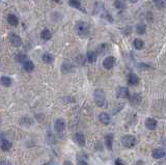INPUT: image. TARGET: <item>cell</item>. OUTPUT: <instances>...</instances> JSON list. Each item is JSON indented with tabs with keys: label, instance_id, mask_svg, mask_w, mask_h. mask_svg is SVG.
<instances>
[{
	"label": "cell",
	"instance_id": "1",
	"mask_svg": "<svg viewBox=\"0 0 166 165\" xmlns=\"http://www.w3.org/2000/svg\"><path fill=\"white\" fill-rule=\"evenodd\" d=\"M75 29L80 36H86L89 33V25L84 21H79L76 23Z\"/></svg>",
	"mask_w": 166,
	"mask_h": 165
},
{
	"label": "cell",
	"instance_id": "2",
	"mask_svg": "<svg viewBox=\"0 0 166 165\" xmlns=\"http://www.w3.org/2000/svg\"><path fill=\"white\" fill-rule=\"evenodd\" d=\"M94 102L99 107H104L106 105V98L105 93L102 89H96L94 93Z\"/></svg>",
	"mask_w": 166,
	"mask_h": 165
},
{
	"label": "cell",
	"instance_id": "3",
	"mask_svg": "<svg viewBox=\"0 0 166 165\" xmlns=\"http://www.w3.org/2000/svg\"><path fill=\"white\" fill-rule=\"evenodd\" d=\"M121 144H123L125 147H128V149L133 147L136 144V138L134 137V136H132V135L123 136L121 139Z\"/></svg>",
	"mask_w": 166,
	"mask_h": 165
},
{
	"label": "cell",
	"instance_id": "4",
	"mask_svg": "<svg viewBox=\"0 0 166 165\" xmlns=\"http://www.w3.org/2000/svg\"><path fill=\"white\" fill-rule=\"evenodd\" d=\"M115 57L113 56H107L105 59L103 60V66L105 68L106 70H110L113 68V66L115 64Z\"/></svg>",
	"mask_w": 166,
	"mask_h": 165
},
{
	"label": "cell",
	"instance_id": "5",
	"mask_svg": "<svg viewBox=\"0 0 166 165\" xmlns=\"http://www.w3.org/2000/svg\"><path fill=\"white\" fill-rule=\"evenodd\" d=\"M117 98L119 99H129L130 97V91H129V88L128 87L121 86L117 89V93H116Z\"/></svg>",
	"mask_w": 166,
	"mask_h": 165
},
{
	"label": "cell",
	"instance_id": "6",
	"mask_svg": "<svg viewBox=\"0 0 166 165\" xmlns=\"http://www.w3.org/2000/svg\"><path fill=\"white\" fill-rule=\"evenodd\" d=\"M9 42L14 47H21L22 46V39L19 35L15 34V33H12L10 36H9Z\"/></svg>",
	"mask_w": 166,
	"mask_h": 165
},
{
	"label": "cell",
	"instance_id": "7",
	"mask_svg": "<svg viewBox=\"0 0 166 165\" xmlns=\"http://www.w3.org/2000/svg\"><path fill=\"white\" fill-rule=\"evenodd\" d=\"M54 129H55V131L58 133L64 131V129H66V122H64V120H62V118H58V120H55Z\"/></svg>",
	"mask_w": 166,
	"mask_h": 165
},
{
	"label": "cell",
	"instance_id": "8",
	"mask_svg": "<svg viewBox=\"0 0 166 165\" xmlns=\"http://www.w3.org/2000/svg\"><path fill=\"white\" fill-rule=\"evenodd\" d=\"M157 120L153 118V117H148V120H145V127L148 130H155L157 128Z\"/></svg>",
	"mask_w": 166,
	"mask_h": 165
},
{
	"label": "cell",
	"instance_id": "9",
	"mask_svg": "<svg viewBox=\"0 0 166 165\" xmlns=\"http://www.w3.org/2000/svg\"><path fill=\"white\" fill-rule=\"evenodd\" d=\"M113 134H107L105 136V145L108 149V151H112V147H113Z\"/></svg>",
	"mask_w": 166,
	"mask_h": 165
},
{
	"label": "cell",
	"instance_id": "10",
	"mask_svg": "<svg viewBox=\"0 0 166 165\" xmlns=\"http://www.w3.org/2000/svg\"><path fill=\"white\" fill-rule=\"evenodd\" d=\"M165 155H166V153L163 149H155V150L153 151V153H152V156H153V158H155V159H161V158H163Z\"/></svg>",
	"mask_w": 166,
	"mask_h": 165
},
{
	"label": "cell",
	"instance_id": "11",
	"mask_svg": "<svg viewBox=\"0 0 166 165\" xmlns=\"http://www.w3.org/2000/svg\"><path fill=\"white\" fill-rule=\"evenodd\" d=\"M74 139L80 147H84L85 145V136L82 133H76L74 136Z\"/></svg>",
	"mask_w": 166,
	"mask_h": 165
},
{
	"label": "cell",
	"instance_id": "12",
	"mask_svg": "<svg viewBox=\"0 0 166 165\" xmlns=\"http://www.w3.org/2000/svg\"><path fill=\"white\" fill-rule=\"evenodd\" d=\"M99 120L103 124V125L107 126V125H109V123H110V116H109L108 113L102 112V113L99 114Z\"/></svg>",
	"mask_w": 166,
	"mask_h": 165
},
{
	"label": "cell",
	"instance_id": "13",
	"mask_svg": "<svg viewBox=\"0 0 166 165\" xmlns=\"http://www.w3.org/2000/svg\"><path fill=\"white\" fill-rule=\"evenodd\" d=\"M138 82H139L138 76L134 74V73L129 74V76H128V83L130 84V85H137Z\"/></svg>",
	"mask_w": 166,
	"mask_h": 165
},
{
	"label": "cell",
	"instance_id": "14",
	"mask_svg": "<svg viewBox=\"0 0 166 165\" xmlns=\"http://www.w3.org/2000/svg\"><path fill=\"white\" fill-rule=\"evenodd\" d=\"M129 100H130V103L132 105H138L141 102V97L139 96L138 93H134L129 97Z\"/></svg>",
	"mask_w": 166,
	"mask_h": 165
},
{
	"label": "cell",
	"instance_id": "15",
	"mask_svg": "<svg viewBox=\"0 0 166 165\" xmlns=\"http://www.w3.org/2000/svg\"><path fill=\"white\" fill-rule=\"evenodd\" d=\"M42 58H43V61L45 63H48V64H51L54 61V57H53L52 54H50V53H44Z\"/></svg>",
	"mask_w": 166,
	"mask_h": 165
},
{
	"label": "cell",
	"instance_id": "16",
	"mask_svg": "<svg viewBox=\"0 0 166 165\" xmlns=\"http://www.w3.org/2000/svg\"><path fill=\"white\" fill-rule=\"evenodd\" d=\"M86 60H87L88 62H94L96 60H97V52L94 51H88L87 54H86Z\"/></svg>",
	"mask_w": 166,
	"mask_h": 165
},
{
	"label": "cell",
	"instance_id": "17",
	"mask_svg": "<svg viewBox=\"0 0 166 165\" xmlns=\"http://www.w3.org/2000/svg\"><path fill=\"white\" fill-rule=\"evenodd\" d=\"M7 22L9 24H10L12 26H17L19 24V19L16 15H9L7 17Z\"/></svg>",
	"mask_w": 166,
	"mask_h": 165
},
{
	"label": "cell",
	"instance_id": "18",
	"mask_svg": "<svg viewBox=\"0 0 166 165\" xmlns=\"http://www.w3.org/2000/svg\"><path fill=\"white\" fill-rule=\"evenodd\" d=\"M41 37H42L44 41H49V39L52 37L51 31L49 29H44L42 32H41Z\"/></svg>",
	"mask_w": 166,
	"mask_h": 165
},
{
	"label": "cell",
	"instance_id": "19",
	"mask_svg": "<svg viewBox=\"0 0 166 165\" xmlns=\"http://www.w3.org/2000/svg\"><path fill=\"white\" fill-rule=\"evenodd\" d=\"M23 68L26 72H32L33 70H34V64L31 60H27L26 62L23 63Z\"/></svg>",
	"mask_w": 166,
	"mask_h": 165
},
{
	"label": "cell",
	"instance_id": "20",
	"mask_svg": "<svg viewBox=\"0 0 166 165\" xmlns=\"http://www.w3.org/2000/svg\"><path fill=\"white\" fill-rule=\"evenodd\" d=\"M133 46H134V48L137 49V50H141V49L144 47V43H143V41L140 39H134V42H133Z\"/></svg>",
	"mask_w": 166,
	"mask_h": 165
},
{
	"label": "cell",
	"instance_id": "21",
	"mask_svg": "<svg viewBox=\"0 0 166 165\" xmlns=\"http://www.w3.org/2000/svg\"><path fill=\"white\" fill-rule=\"evenodd\" d=\"M0 83L2 84L3 86L5 87H9L10 85H12V79L9 78V77H6V76H3V77H1L0 78Z\"/></svg>",
	"mask_w": 166,
	"mask_h": 165
},
{
	"label": "cell",
	"instance_id": "22",
	"mask_svg": "<svg viewBox=\"0 0 166 165\" xmlns=\"http://www.w3.org/2000/svg\"><path fill=\"white\" fill-rule=\"evenodd\" d=\"M10 147H12V142H9V140H6V139H3L1 141V150L4 151V152H7V151L10 150Z\"/></svg>",
	"mask_w": 166,
	"mask_h": 165
},
{
	"label": "cell",
	"instance_id": "23",
	"mask_svg": "<svg viewBox=\"0 0 166 165\" xmlns=\"http://www.w3.org/2000/svg\"><path fill=\"white\" fill-rule=\"evenodd\" d=\"M72 68H73V66H72V63L70 62V61H64V64H62V72L66 74V73L71 72Z\"/></svg>",
	"mask_w": 166,
	"mask_h": 165
},
{
	"label": "cell",
	"instance_id": "24",
	"mask_svg": "<svg viewBox=\"0 0 166 165\" xmlns=\"http://www.w3.org/2000/svg\"><path fill=\"white\" fill-rule=\"evenodd\" d=\"M69 4L72 6V7H75V9H82L81 3H80L79 0H70Z\"/></svg>",
	"mask_w": 166,
	"mask_h": 165
},
{
	"label": "cell",
	"instance_id": "25",
	"mask_svg": "<svg viewBox=\"0 0 166 165\" xmlns=\"http://www.w3.org/2000/svg\"><path fill=\"white\" fill-rule=\"evenodd\" d=\"M145 30H146V26L144 24H138L136 27V32L138 34H144Z\"/></svg>",
	"mask_w": 166,
	"mask_h": 165
},
{
	"label": "cell",
	"instance_id": "26",
	"mask_svg": "<svg viewBox=\"0 0 166 165\" xmlns=\"http://www.w3.org/2000/svg\"><path fill=\"white\" fill-rule=\"evenodd\" d=\"M114 5L117 9H124L126 7V4H125L124 0H116L114 2Z\"/></svg>",
	"mask_w": 166,
	"mask_h": 165
},
{
	"label": "cell",
	"instance_id": "27",
	"mask_svg": "<svg viewBox=\"0 0 166 165\" xmlns=\"http://www.w3.org/2000/svg\"><path fill=\"white\" fill-rule=\"evenodd\" d=\"M16 58H17V60H18L19 62H26V61H27V55H25V54H18L17 55V57H16Z\"/></svg>",
	"mask_w": 166,
	"mask_h": 165
},
{
	"label": "cell",
	"instance_id": "28",
	"mask_svg": "<svg viewBox=\"0 0 166 165\" xmlns=\"http://www.w3.org/2000/svg\"><path fill=\"white\" fill-rule=\"evenodd\" d=\"M155 3L157 4V6L159 9H162V7H164V5H165V3H164L163 1H159V0H156Z\"/></svg>",
	"mask_w": 166,
	"mask_h": 165
},
{
	"label": "cell",
	"instance_id": "29",
	"mask_svg": "<svg viewBox=\"0 0 166 165\" xmlns=\"http://www.w3.org/2000/svg\"><path fill=\"white\" fill-rule=\"evenodd\" d=\"M115 165H125V163L123 162L121 159H117L116 161H115Z\"/></svg>",
	"mask_w": 166,
	"mask_h": 165
},
{
	"label": "cell",
	"instance_id": "30",
	"mask_svg": "<svg viewBox=\"0 0 166 165\" xmlns=\"http://www.w3.org/2000/svg\"><path fill=\"white\" fill-rule=\"evenodd\" d=\"M0 165H12L9 162V161H6V160H3V161H1L0 162Z\"/></svg>",
	"mask_w": 166,
	"mask_h": 165
},
{
	"label": "cell",
	"instance_id": "31",
	"mask_svg": "<svg viewBox=\"0 0 166 165\" xmlns=\"http://www.w3.org/2000/svg\"><path fill=\"white\" fill-rule=\"evenodd\" d=\"M62 165H73V163L71 162V161H64Z\"/></svg>",
	"mask_w": 166,
	"mask_h": 165
},
{
	"label": "cell",
	"instance_id": "32",
	"mask_svg": "<svg viewBox=\"0 0 166 165\" xmlns=\"http://www.w3.org/2000/svg\"><path fill=\"white\" fill-rule=\"evenodd\" d=\"M78 165H88V164L85 162V161H80V162L78 163Z\"/></svg>",
	"mask_w": 166,
	"mask_h": 165
},
{
	"label": "cell",
	"instance_id": "33",
	"mask_svg": "<svg viewBox=\"0 0 166 165\" xmlns=\"http://www.w3.org/2000/svg\"><path fill=\"white\" fill-rule=\"evenodd\" d=\"M44 165H54V163L53 162H48V163H45Z\"/></svg>",
	"mask_w": 166,
	"mask_h": 165
},
{
	"label": "cell",
	"instance_id": "34",
	"mask_svg": "<svg viewBox=\"0 0 166 165\" xmlns=\"http://www.w3.org/2000/svg\"><path fill=\"white\" fill-rule=\"evenodd\" d=\"M138 1V0H130V2H132V3H136Z\"/></svg>",
	"mask_w": 166,
	"mask_h": 165
},
{
	"label": "cell",
	"instance_id": "35",
	"mask_svg": "<svg viewBox=\"0 0 166 165\" xmlns=\"http://www.w3.org/2000/svg\"><path fill=\"white\" fill-rule=\"evenodd\" d=\"M53 1H55V2H59L60 0H53Z\"/></svg>",
	"mask_w": 166,
	"mask_h": 165
}]
</instances>
